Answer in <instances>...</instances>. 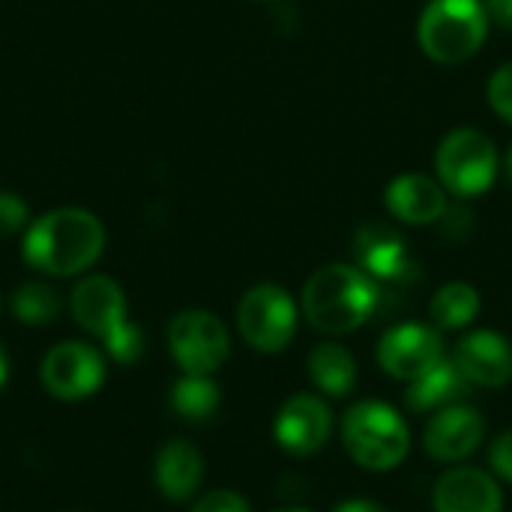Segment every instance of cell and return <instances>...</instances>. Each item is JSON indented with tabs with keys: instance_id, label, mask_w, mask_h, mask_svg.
I'll use <instances>...</instances> for the list:
<instances>
[{
	"instance_id": "cell-1",
	"label": "cell",
	"mask_w": 512,
	"mask_h": 512,
	"mask_svg": "<svg viewBox=\"0 0 512 512\" xmlns=\"http://www.w3.org/2000/svg\"><path fill=\"white\" fill-rule=\"evenodd\" d=\"M105 249L102 222L78 207H60L39 216L24 231V258L48 276H78Z\"/></svg>"
},
{
	"instance_id": "cell-2",
	"label": "cell",
	"mask_w": 512,
	"mask_h": 512,
	"mask_svg": "<svg viewBox=\"0 0 512 512\" xmlns=\"http://www.w3.org/2000/svg\"><path fill=\"white\" fill-rule=\"evenodd\" d=\"M381 297V285L357 264H327L303 288V315L315 330L345 336L378 312Z\"/></svg>"
},
{
	"instance_id": "cell-3",
	"label": "cell",
	"mask_w": 512,
	"mask_h": 512,
	"mask_svg": "<svg viewBox=\"0 0 512 512\" xmlns=\"http://www.w3.org/2000/svg\"><path fill=\"white\" fill-rule=\"evenodd\" d=\"M345 453L366 471L387 474L411 453V429L405 417L378 399L354 402L342 420Z\"/></svg>"
},
{
	"instance_id": "cell-4",
	"label": "cell",
	"mask_w": 512,
	"mask_h": 512,
	"mask_svg": "<svg viewBox=\"0 0 512 512\" xmlns=\"http://www.w3.org/2000/svg\"><path fill=\"white\" fill-rule=\"evenodd\" d=\"M489 27L483 0H429L417 18V42L429 60L459 66L480 54Z\"/></svg>"
},
{
	"instance_id": "cell-5",
	"label": "cell",
	"mask_w": 512,
	"mask_h": 512,
	"mask_svg": "<svg viewBox=\"0 0 512 512\" xmlns=\"http://www.w3.org/2000/svg\"><path fill=\"white\" fill-rule=\"evenodd\" d=\"M498 174H501V156L486 132L459 126L438 141L435 177L453 198L471 201L486 195L495 186Z\"/></svg>"
},
{
	"instance_id": "cell-6",
	"label": "cell",
	"mask_w": 512,
	"mask_h": 512,
	"mask_svg": "<svg viewBox=\"0 0 512 512\" xmlns=\"http://www.w3.org/2000/svg\"><path fill=\"white\" fill-rule=\"evenodd\" d=\"M237 330L243 342L261 354L285 351L297 336V303L294 297L273 282L255 285L240 297Z\"/></svg>"
},
{
	"instance_id": "cell-7",
	"label": "cell",
	"mask_w": 512,
	"mask_h": 512,
	"mask_svg": "<svg viewBox=\"0 0 512 512\" xmlns=\"http://www.w3.org/2000/svg\"><path fill=\"white\" fill-rule=\"evenodd\" d=\"M168 348L183 375H213L231 354V336L213 312L183 309L168 324Z\"/></svg>"
},
{
	"instance_id": "cell-8",
	"label": "cell",
	"mask_w": 512,
	"mask_h": 512,
	"mask_svg": "<svg viewBox=\"0 0 512 512\" xmlns=\"http://www.w3.org/2000/svg\"><path fill=\"white\" fill-rule=\"evenodd\" d=\"M438 360H444V336L435 324L405 321L390 327L378 342V366L393 381H417Z\"/></svg>"
},
{
	"instance_id": "cell-9",
	"label": "cell",
	"mask_w": 512,
	"mask_h": 512,
	"mask_svg": "<svg viewBox=\"0 0 512 512\" xmlns=\"http://www.w3.org/2000/svg\"><path fill=\"white\" fill-rule=\"evenodd\" d=\"M45 390L60 402H81L105 381V357L87 342L54 345L39 369Z\"/></svg>"
},
{
	"instance_id": "cell-10",
	"label": "cell",
	"mask_w": 512,
	"mask_h": 512,
	"mask_svg": "<svg viewBox=\"0 0 512 512\" xmlns=\"http://www.w3.org/2000/svg\"><path fill=\"white\" fill-rule=\"evenodd\" d=\"M333 435V411L330 405L315 393H297L291 396L276 420H273V438L276 444L291 456H315L327 447Z\"/></svg>"
},
{
	"instance_id": "cell-11",
	"label": "cell",
	"mask_w": 512,
	"mask_h": 512,
	"mask_svg": "<svg viewBox=\"0 0 512 512\" xmlns=\"http://www.w3.org/2000/svg\"><path fill=\"white\" fill-rule=\"evenodd\" d=\"M354 258L357 267L366 270L381 285V291L387 285H408L417 273L405 237L381 222L363 225L354 234Z\"/></svg>"
},
{
	"instance_id": "cell-12",
	"label": "cell",
	"mask_w": 512,
	"mask_h": 512,
	"mask_svg": "<svg viewBox=\"0 0 512 512\" xmlns=\"http://www.w3.org/2000/svg\"><path fill=\"white\" fill-rule=\"evenodd\" d=\"M486 438V420L474 405L456 402L447 405L441 411H435V417L426 423L423 432V447L435 462H465L468 456H474L480 450Z\"/></svg>"
},
{
	"instance_id": "cell-13",
	"label": "cell",
	"mask_w": 512,
	"mask_h": 512,
	"mask_svg": "<svg viewBox=\"0 0 512 512\" xmlns=\"http://www.w3.org/2000/svg\"><path fill=\"white\" fill-rule=\"evenodd\" d=\"M384 207L393 219L405 225H438L450 210V192L438 177L429 174H399L384 189Z\"/></svg>"
},
{
	"instance_id": "cell-14",
	"label": "cell",
	"mask_w": 512,
	"mask_h": 512,
	"mask_svg": "<svg viewBox=\"0 0 512 512\" xmlns=\"http://www.w3.org/2000/svg\"><path fill=\"white\" fill-rule=\"evenodd\" d=\"M456 366L471 387H507L512 381V345L498 330H471L456 342Z\"/></svg>"
},
{
	"instance_id": "cell-15",
	"label": "cell",
	"mask_w": 512,
	"mask_h": 512,
	"mask_svg": "<svg viewBox=\"0 0 512 512\" xmlns=\"http://www.w3.org/2000/svg\"><path fill=\"white\" fill-rule=\"evenodd\" d=\"M72 318L75 324L96 336V339H108L120 324H126V297L123 288L108 279V276H87L75 285L72 300H69Z\"/></svg>"
},
{
	"instance_id": "cell-16",
	"label": "cell",
	"mask_w": 512,
	"mask_h": 512,
	"mask_svg": "<svg viewBox=\"0 0 512 512\" xmlns=\"http://www.w3.org/2000/svg\"><path fill=\"white\" fill-rule=\"evenodd\" d=\"M435 512H501L504 492L489 471L480 468H450L432 495Z\"/></svg>"
},
{
	"instance_id": "cell-17",
	"label": "cell",
	"mask_w": 512,
	"mask_h": 512,
	"mask_svg": "<svg viewBox=\"0 0 512 512\" xmlns=\"http://www.w3.org/2000/svg\"><path fill=\"white\" fill-rule=\"evenodd\" d=\"M156 489L162 492V498L183 504L189 498H195L201 480H204V456L189 444V441H168L159 453H156Z\"/></svg>"
},
{
	"instance_id": "cell-18",
	"label": "cell",
	"mask_w": 512,
	"mask_h": 512,
	"mask_svg": "<svg viewBox=\"0 0 512 512\" xmlns=\"http://www.w3.org/2000/svg\"><path fill=\"white\" fill-rule=\"evenodd\" d=\"M471 381L462 375V369L456 366L453 357L438 360L429 372H423L417 381L408 384L405 390V405L414 414H429V411H441L447 405H456L468 396Z\"/></svg>"
},
{
	"instance_id": "cell-19",
	"label": "cell",
	"mask_w": 512,
	"mask_h": 512,
	"mask_svg": "<svg viewBox=\"0 0 512 512\" xmlns=\"http://www.w3.org/2000/svg\"><path fill=\"white\" fill-rule=\"evenodd\" d=\"M306 369H309L312 384L330 399H345L357 387V360L339 342L315 345L309 360H306Z\"/></svg>"
},
{
	"instance_id": "cell-20",
	"label": "cell",
	"mask_w": 512,
	"mask_h": 512,
	"mask_svg": "<svg viewBox=\"0 0 512 512\" xmlns=\"http://www.w3.org/2000/svg\"><path fill=\"white\" fill-rule=\"evenodd\" d=\"M429 315L441 333L465 330L480 315V291L471 282H447L444 288L435 291L429 303Z\"/></svg>"
},
{
	"instance_id": "cell-21",
	"label": "cell",
	"mask_w": 512,
	"mask_h": 512,
	"mask_svg": "<svg viewBox=\"0 0 512 512\" xmlns=\"http://www.w3.org/2000/svg\"><path fill=\"white\" fill-rule=\"evenodd\" d=\"M174 411L189 423H204L219 408V387L210 375H183L171 390Z\"/></svg>"
},
{
	"instance_id": "cell-22",
	"label": "cell",
	"mask_w": 512,
	"mask_h": 512,
	"mask_svg": "<svg viewBox=\"0 0 512 512\" xmlns=\"http://www.w3.org/2000/svg\"><path fill=\"white\" fill-rule=\"evenodd\" d=\"M60 312V294L45 282H27L12 294V315L30 327L54 321Z\"/></svg>"
},
{
	"instance_id": "cell-23",
	"label": "cell",
	"mask_w": 512,
	"mask_h": 512,
	"mask_svg": "<svg viewBox=\"0 0 512 512\" xmlns=\"http://www.w3.org/2000/svg\"><path fill=\"white\" fill-rule=\"evenodd\" d=\"M102 345L108 348V354H111L117 363H135V360L144 354V333H141L132 321H126V324H120Z\"/></svg>"
},
{
	"instance_id": "cell-24",
	"label": "cell",
	"mask_w": 512,
	"mask_h": 512,
	"mask_svg": "<svg viewBox=\"0 0 512 512\" xmlns=\"http://www.w3.org/2000/svg\"><path fill=\"white\" fill-rule=\"evenodd\" d=\"M486 99L492 105V111L512 126V60L510 63H501L489 84H486Z\"/></svg>"
},
{
	"instance_id": "cell-25",
	"label": "cell",
	"mask_w": 512,
	"mask_h": 512,
	"mask_svg": "<svg viewBox=\"0 0 512 512\" xmlns=\"http://www.w3.org/2000/svg\"><path fill=\"white\" fill-rule=\"evenodd\" d=\"M27 222V204L15 195L0 189V237H12Z\"/></svg>"
},
{
	"instance_id": "cell-26",
	"label": "cell",
	"mask_w": 512,
	"mask_h": 512,
	"mask_svg": "<svg viewBox=\"0 0 512 512\" xmlns=\"http://www.w3.org/2000/svg\"><path fill=\"white\" fill-rule=\"evenodd\" d=\"M192 512H252L249 501L240 495V492H231V489H216V492H207Z\"/></svg>"
},
{
	"instance_id": "cell-27",
	"label": "cell",
	"mask_w": 512,
	"mask_h": 512,
	"mask_svg": "<svg viewBox=\"0 0 512 512\" xmlns=\"http://www.w3.org/2000/svg\"><path fill=\"white\" fill-rule=\"evenodd\" d=\"M438 225H441V234H444L450 243H459V240H468V237H471L474 219H471V210H468V207L450 204V210L444 213V219H441Z\"/></svg>"
},
{
	"instance_id": "cell-28",
	"label": "cell",
	"mask_w": 512,
	"mask_h": 512,
	"mask_svg": "<svg viewBox=\"0 0 512 512\" xmlns=\"http://www.w3.org/2000/svg\"><path fill=\"white\" fill-rule=\"evenodd\" d=\"M489 465H492L495 477L512 483V429L495 438V444L489 450Z\"/></svg>"
},
{
	"instance_id": "cell-29",
	"label": "cell",
	"mask_w": 512,
	"mask_h": 512,
	"mask_svg": "<svg viewBox=\"0 0 512 512\" xmlns=\"http://www.w3.org/2000/svg\"><path fill=\"white\" fill-rule=\"evenodd\" d=\"M483 6H486L492 27L512 33V0H483Z\"/></svg>"
},
{
	"instance_id": "cell-30",
	"label": "cell",
	"mask_w": 512,
	"mask_h": 512,
	"mask_svg": "<svg viewBox=\"0 0 512 512\" xmlns=\"http://www.w3.org/2000/svg\"><path fill=\"white\" fill-rule=\"evenodd\" d=\"M333 512H387L378 501H366V498H351V501H342L336 504Z\"/></svg>"
},
{
	"instance_id": "cell-31",
	"label": "cell",
	"mask_w": 512,
	"mask_h": 512,
	"mask_svg": "<svg viewBox=\"0 0 512 512\" xmlns=\"http://www.w3.org/2000/svg\"><path fill=\"white\" fill-rule=\"evenodd\" d=\"M501 171H504V177L512 183V144L510 150L504 153V159H501Z\"/></svg>"
},
{
	"instance_id": "cell-32",
	"label": "cell",
	"mask_w": 512,
	"mask_h": 512,
	"mask_svg": "<svg viewBox=\"0 0 512 512\" xmlns=\"http://www.w3.org/2000/svg\"><path fill=\"white\" fill-rule=\"evenodd\" d=\"M6 375H9V360H6V354H3V348H0V390H3V384H6Z\"/></svg>"
},
{
	"instance_id": "cell-33",
	"label": "cell",
	"mask_w": 512,
	"mask_h": 512,
	"mask_svg": "<svg viewBox=\"0 0 512 512\" xmlns=\"http://www.w3.org/2000/svg\"><path fill=\"white\" fill-rule=\"evenodd\" d=\"M276 512H309V510H300V507H285V510H276Z\"/></svg>"
}]
</instances>
